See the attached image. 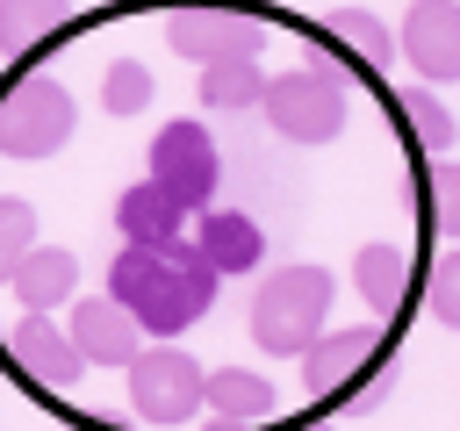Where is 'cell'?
<instances>
[{
  "mask_svg": "<svg viewBox=\"0 0 460 431\" xmlns=\"http://www.w3.org/2000/svg\"><path fill=\"white\" fill-rule=\"evenodd\" d=\"M151 93H158V79H151L137 57H115L108 79H101V108H108V115H144Z\"/></svg>",
  "mask_w": 460,
  "mask_h": 431,
  "instance_id": "d6986e66",
  "label": "cell"
},
{
  "mask_svg": "<svg viewBox=\"0 0 460 431\" xmlns=\"http://www.w3.org/2000/svg\"><path fill=\"white\" fill-rule=\"evenodd\" d=\"M194 251H201V266L223 280V273H252V266L266 259V237H259V223L237 216V208H201V223H194Z\"/></svg>",
  "mask_w": 460,
  "mask_h": 431,
  "instance_id": "4fadbf2b",
  "label": "cell"
},
{
  "mask_svg": "<svg viewBox=\"0 0 460 431\" xmlns=\"http://www.w3.org/2000/svg\"><path fill=\"white\" fill-rule=\"evenodd\" d=\"M65 14H72V0H0V57L7 65L36 57L43 43H58Z\"/></svg>",
  "mask_w": 460,
  "mask_h": 431,
  "instance_id": "2e32d148",
  "label": "cell"
},
{
  "mask_svg": "<svg viewBox=\"0 0 460 431\" xmlns=\"http://www.w3.org/2000/svg\"><path fill=\"white\" fill-rule=\"evenodd\" d=\"M302 431H338V424H302Z\"/></svg>",
  "mask_w": 460,
  "mask_h": 431,
  "instance_id": "cb8c5ba5",
  "label": "cell"
},
{
  "mask_svg": "<svg viewBox=\"0 0 460 431\" xmlns=\"http://www.w3.org/2000/svg\"><path fill=\"white\" fill-rule=\"evenodd\" d=\"M151 180L187 208V216H201L208 201H216V187H223V158H216V136L201 129V122H165L158 136H151Z\"/></svg>",
  "mask_w": 460,
  "mask_h": 431,
  "instance_id": "8992f818",
  "label": "cell"
},
{
  "mask_svg": "<svg viewBox=\"0 0 460 431\" xmlns=\"http://www.w3.org/2000/svg\"><path fill=\"white\" fill-rule=\"evenodd\" d=\"M165 43L194 65H216V57H259L266 43V22L244 14V7H180L165 14Z\"/></svg>",
  "mask_w": 460,
  "mask_h": 431,
  "instance_id": "ba28073f",
  "label": "cell"
},
{
  "mask_svg": "<svg viewBox=\"0 0 460 431\" xmlns=\"http://www.w3.org/2000/svg\"><path fill=\"white\" fill-rule=\"evenodd\" d=\"M431 316H438V323H460V273H453V259H446L438 280H431Z\"/></svg>",
  "mask_w": 460,
  "mask_h": 431,
  "instance_id": "603a6c76",
  "label": "cell"
},
{
  "mask_svg": "<svg viewBox=\"0 0 460 431\" xmlns=\"http://www.w3.org/2000/svg\"><path fill=\"white\" fill-rule=\"evenodd\" d=\"M273 381L266 374H244V366H216V374H201V409L223 424V431H259L266 417H273Z\"/></svg>",
  "mask_w": 460,
  "mask_h": 431,
  "instance_id": "7c38bea8",
  "label": "cell"
},
{
  "mask_svg": "<svg viewBox=\"0 0 460 431\" xmlns=\"http://www.w3.org/2000/svg\"><path fill=\"white\" fill-rule=\"evenodd\" d=\"M0 374L29 381V388H43V395H72V381L86 374V359L72 352V338H65L43 309H29V316L7 330V345H0Z\"/></svg>",
  "mask_w": 460,
  "mask_h": 431,
  "instance_id": "52a82bcc",
  "label": "cell"
},
{
  "mask_svg": "<svg viewBox=\"0 0 460 431\" xmlns=\"http://www.w3.org/2000/svg\"><path fill=\"white\" fill-rule=\"evenodd\" d=\"M72 352L86 359V366H122L129 352H137V323L122 316V302H108V295H93V302H72Z\"/></svg>",
  "mask_w": 460,
  "mask_h": 431,
  "instance_id": "5bb4252c",
  "label": "cell"
},
{
  "mask_svg": "<svg viewBox=\"0 0 460 431\" xmlns=\"http://www.w3.org/2000/svg\"><path fill=\"white\" fill-rule=\"evenodd\" d=\"M338 43H345V50H359L367 65H388V57H395V36H388L374 14H338Z\"/></svg>",
  "mask_w": 460,
  "mask_h": 431,
  "instance_id": "ffe728a7",
  "label": "cell"
},
{
  "mask_svg": "<svg viewBox=\"0 0 460 431\" xmlns=\"http://www.w3.org/2000/svg\"><path fill=\"white\" fill-rule=\"evenodd\" d=\"M129 409L151 424V431H187L201 417V359L180 352V345H151V352H129Z\"/></svg>",
  "mask_w": 460,
  "mask_h": 431,
  "instance_id": "5b68a950",
  "label": "cell"
},
{
  "mask_svg": "<svg viewBox=\"0 0 460 431\" xmlns=\"http://www.w3.org/2000/svg\"><path fill=\"white\" fill-rule=\"evenodd\" d=\"M0 381H7V374H0Z\"/></svg>",
  "mask_w": 460,
  "mask_h": 431,
  "instance_id": "d4e9b609",
  "label": "cell"
},
{
  "mask_svg": "<svg viewBox=\"0 0 460 431\" xmlns=\"http://www.w3.org/2000/svg\"><path fill=\"white\" fill-rule=\"evenodd\" d=\"M259 86H266L259 57H216V65H201V108H208V115H244V108H259Z\"/></svg>",
  "mask_w": 460,
  "mask_h": 431,
  "instance_id": "ac0fdd59",
  "label": "cell"
},
{
  "mask_svg": "<svg viewBox=\"0 0 460 431\" xmlns=\"http://www.w3.org/2000/svg\"><path fill=\"white\" fill-rule=\"evenodd\" d=\"M0 280H7V295H14L22 309H43V316H50V309L72 302V287H79V259H72L65 244H29Z\"/></svg>",
  "mask_w": 460,
  "mask_h": 431,
  "instance_id": "8fae6325",
  "label": "cell"
},
{
  "mask_svg": "<svg viewBox=\"0 0 460 431\" xmlns=\"http://www.w3.org/2000/svg\"><path fill=\"white\" fill-rule=\"evenodd\" d=\"M331 295H338L331 266H280V273H266V287H259V302H252V338H259V352L302 359V352L331 330Z\"/></svg>",
  "mask_w": 460,
  "mask_h": 431,
  "instance_id": "7a4b0ae2",
  "label": "cell"
},
{
  "mask_svg": "<svg viewBox=\"0 0 460 431\" xmlns=\"http://www.w3.org/2000/svg\"><path fill=\"white\" fill-rule=\"evenodd\" d=\"M395 57L417 79H431V86L460 79V0H410L402 36H395Z\"/></svg>",
  "mask_w": 460,
  "mask_h": 431,
  "instance_id": "9c48e42d",
  "label": "cell"
},
{
  "mask_svg": "<svg viewBox=\"0 0 460 431\" xmlns=\"http://www.w3.org/2000/svg\"><path fill=\"white\" fill-rule=\"evenodd\" d=\"M72 129H79V108L50 72H22L0 93V158H50L72 144Z\"/></svg>",
  "mask_w": 460,
  "mask_h": 431,
  "instance_id": "277c9868",
  "label": "cell"
},
{
  "mask_svg": "<svg viewBox=\"0 0 460 431\" xmlns=\"http://www.w3.org/2000/svg\"><path fill=\"white\" fill-rule=\"evenodd\" d=\"M374 366H381V330H374V323L323 330V338L302 352V381H309V395H352Z\"/></svg>",
  "mask_w": 460,
  "mask_h": 431,
  "instance_id": "30bf717a",
  "label": "cell"
},
{
  "mask_svg": "<svg viewBox=\"0 0 460 431\" xmlns=\"http://www.w3.org/2000/svg\"><path fill=\"white\" fill-rule=\"evenodd\" d=\"M108 302H122V316L151 338H180L208 316L216 302V273L201 266L194 237L172 244H122L108 259Z\"/></svg>",
  "mask_w": 460,
  "mask_h": 431,
  "instance_id": "6da1fadb",
  "label": "cell"
},
{
  "mask_svg": "<svg viewBox=\"0 0 460 431\" xmlns=\"http://www.w3.org/2000/svg\"><path fill=\"white\" fill-rule=\"evenodd\" d=\"M352 287H359V302H374L381 316H395L402 295H410V251H402V244H359Z\"/></svg>",
  "mask_w": 460,
  "mask_h": 431,
  "instance_id": "e0dca14e",
  "label": "cell"
},
{
  "mask_svg": "<svg viewBox=\"0 0 460 431\" xmlns=\"http://www.w3.org/2000/svg\"><path fill=\"white\" fill-rule=\"evenodd\" d=\"M402 122H410L431 151H446V144H453V108H446V101H431V93H402Z\"/></svg>",
  "mask_w": 460,
  "mask_h": 431,
  "instance_id": "44dd1931",
  "label": "cell"
},
{
  "mask_svg": "<svg viewBox=\"0 0 460 431\" xmlns=\"http://www.w3.org/2000/svg\"><path fill=\"white\" fill-rule=\"evenodd\" d=\"M345 72L323 57H302L295 72H273L259 86V115L288 136V144H331L345 129Z\"/></svg>",
  "mask_w": 460,
  "mask_h": 431,
  "instance_id": "3957f363",
  "label": "cell"
},
{
  "mask_svg": "<svg viewBox=\"0 0 460 431\" xmlns=\"http://www.w3.org/2000/svg\"><path fill=\"white\" fill-rule=\"evenodd\" d=\"M115 230H122V244H172V237H187V208L158 180H137L115 201Z\"/></svg>",
  "mask_w": 460,
  "mask_h": 431,
  "instance_id": "9a60e30c",
  "label": "cell"
},
{
  "mask_svg": "<svg viewBox=\"0 0 460 431\" xmlns=\"http://www.w3.org/2000/svg\"><path fill=\"white\" fill-rule=\"evenodd\" d=\"M29 244H36V208L7 194V201H0V273H7V266H14Z\"/></svg>",
  "mask_w": 460,
  "mask_h": 431,
  "instance_id": "7402d4cb",
  "label": "cell"
}]
</instances>
